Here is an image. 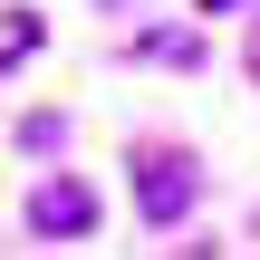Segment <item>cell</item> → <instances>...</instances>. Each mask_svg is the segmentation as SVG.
I'll return each instance as SVG.
<instances>
[{"label": "cell", "mask_w": 260, "mask_h": 260, "mask_svg": "<svg viewBox=\"0 0 260 260\" xmlns=\"http://www.w3.org/2000/svg\"><path fill=\"white\" fill-rule=\"evenodd\" d=\"M135 203H145L154 232H174V222L193 212V164H183L174 145H145V154H135Z\"/></svg>", "instance_id": "obj_1"}, {"label": "cell", "mask_w": 260, "mask_h": 260, "mask_svg": "<svg viewBox=\"0 0 260 260\" xmlns=\"http://www.w3.org/2000/svg\"><path fill=\"white\" fill-rule=\"evenodd\" d=\"M29 232H39V241H87V232H96V193H87L77 174H48V183L29 193Z\"/></svg>", "instance_id": "obj_2"}, {"label": "cell", "mask_w": 260, "mask_h": 260, "mask_svg": "<svg viewBox=\"0 0 260 260\" xmlns=\"http://www.w3.org/2000/svg\"><path fill=\"white\" fill-rule=\"evenodd\" d=\"M39 39H48V19H39V10H0V77H10Z\"/></svg>", "instance_id": "obj_3"}, {"label": "cell", "mask_w": 260, "mask_h": 260, "mask_svg": "<svg viewBox=\"0 0 260 260\" xmlns=\"http://www.w3.org/2000/svg\"><path fill=\"white\" fill-rule=\"evenodd\" d=\"M145 58H183V68H193V58H203V39H183V29H154V39H145Z\"/></svg>", "instance_id": "obj_4"}, {"label": "cell", "mask_w": 260, "mask_h": 260, "mask_svg": "<svg viewBox=\"0 0 260 260\" xmlns=\"http://www.w3.org/2000/svg\"><path fill=\"white\" fill-rule=\"evenodd\" d=\"M203 10H251V0H203Z\"/></svg>", "instance_id": "obj_5"}, {"label": "cell", "mask_w": 260, "mask_h": 260, "mask_svg": "<svg viewBox=\"0 0 260 260\" xmlns=\"http://www.w3.org/2000/svg\"><path fill=\"white\" fill-rule=\"evenodd\" d=\"M251 77H260V29H251Z\"/></svg>", "instance_id": "obj_6"}]
</instances>
